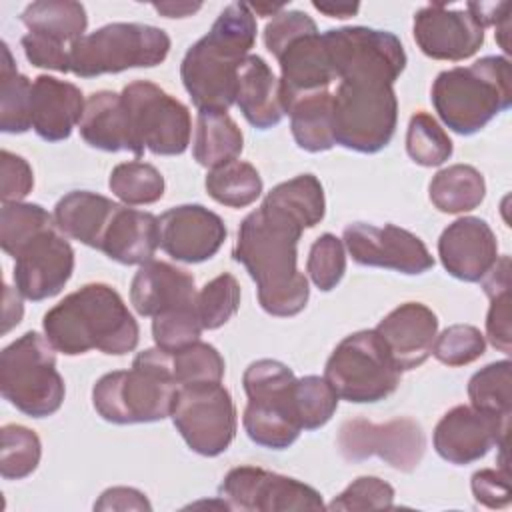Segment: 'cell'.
<instances>
[{
  "mask_svg": "<svg viewBox=\"0 0 512 512\" xmlns=\"http://www.w3.org/2000/svg\"><path fill=\"white\" fill-rule=\"evenodd\" d=\"M346 272V248L340 238L326 232L314 240L306 260V274L312 284L322 290L330 292L340 284Z\"/></svg>",
  "mask_w": 512,
  "mask_h": 512,
  "instance_id": "46",
  "label": "cell"
},
{
  "mask_svg": "<svg viewBox=\"0 0 512 512\" xmlns=\"http://www.w3.org/2000/svg\"><path fill=\"white\" fill-rule=\"evenodd\" d=\"M0 474L4 480H22L30 476L42 458V442L38 434L20 424L2 426Z\"/></svg>",
  "mask_w": 512,
  "mask_h": 512,
  "instance_id": "41",
  "label": "cell"
},
{
  "mask_svg": "<svg viewBox=\"0 0 512 512\" xmlns=\"http://www.w3.org/2000/svg\"><path fill=\"white\" fill-rule=\"evenodd\" d=\"M86 108L82 90L66 80L40 74L32 82V128L46 142L70 138Z\"/></svg>",
  "mask_w": 512,
  "mask_h": 512,
  "instance_id": "25",
  "label": "cell"
},
{
  "mask_svg": "<svg viewBox=\"0 0 512 512\" xmlns=\"http://www.w3.org/2000/svg\"><path fill=\"white\" fill-rule=\"evenodd\" d=\"M266 198L298 216L306 228L320 224L326 214L324 188L314 174H298L280 182L266 194Z\"/></svg>",
  "mask_w": 512,
  "mask_h": 512,
  "instance_id": "38",
  "label": "cell"
},
{
  "mask_svg": "<svg viewBox=\"0 0 512 512\" xmlns=\"http://www.w3.org/2000/svg\"><path fill=\"white\" fill-rule=\"evenodd\" d=\"M240 308V284L230 272H222L198 292L196 310L204 330L224 326Z\"/></svg>",
  "mask_w": 512,
  "mask_h": 512,
  "instance_id": "44",
  "label": "cell"
},
{
  "mask_svg": "<svg viewBox=\"0 0 512 512\" xmlns=\"http://www.w3.org/2000/svg\"><path fill=\"white\" fill-rule=\"evenodd\" d=\"M192 274L162 260L144 262L132 278L130 302L140 316H158L168 310L196 306Z\"/></svg>",
  "mask_w": 512,
  "mask_h": 512,
  "instance_id": "24",
  "label": "cell"
},
{
  "mask_svg": "<svg viewBox=\"0 0 512 512\" xmlns=\"http://www.w3.org/2000/svg\"><path fill=\"white\" fill-rule=\"evenodd\" d=\"M204 186L212 200L228 208H246L262 194V178L258 170L244 160H232L210 170Z\"/></svg>",
  "mask_w": 512,
  "mask_h": 512,
  "instance_id": "35",
  "label": "cell"
},
{
  "mask_svg": "<svg viewBox=\"0 0 512 512\" xmlns=\"http://www.w3.org/2000/svg\"><path fill=\"white\" fill-rule=\"evenodd\" d=\"M484 26L468 10H450L432 2L414 14L412 34L420 52L434 60L460 62L484 44Z\"/></svg>",
  "mask_w": 512,
  "mask_h": 512,
  "instance_id": "20",
  "label": "cell"
},
{
  "mask_svg": "<svg viewBox=\"0 0 512 512\" xmlns=\"http://www.w3.org/2000/svg\"><path fill=\"white\" fill-rule=\"evenodd\" d=\"M336 80L392 84L406 68L402 42L388 30L368 26L332 28L324 34Z\"/></svg>",
  "mask_w": 512,
  "mask_h": 512,
  "instance_id": "13",
  "label": "cell"
},
{
  "mask_svg": "<svg viewBox=\"0 0 512 512\" xmlns=\"http://www.w3.org/2000/svg\"><path fill=\"white\" fill-rule=\"evenodd\" d=\"M290 116V130L298 148L306 152H326L334 142L332 132V92H316L302 96L286 110Z\"/></svg>",
  "mask_w": 512,
  "mask_h": 512,
  "instance_id": "33",
  "label": "cell"
},
{
  "mask_svg": "<svg viewBox=\"0 0 512 512\" xmlns=\"http://www.w3.org/2000/svg\"><path fill=\"white\" fill-rule=\"evenodd\" d=\"M14 260L16 290L32 302L56 296L74 272V250L56 224L30 238Z\"/></svg>",
  "mask_w": 512,
  "mask_h": 512,
  "instance_id": "18",
  "label": "cell"
},
{
  "mask_svg": "<svg viewBox=\"0 0 512 512\" xmlns=\"http://www.w3.org/2000/svg\"><path fill=\"white\" fill-rule=\"evenodd\" d=\"M430 98L436 114L452 132L472 136L510 108V60L484 56L470 66L444 70L436 76Z\"/></svg>",
  "mask_w": 512,
  "mask_h": 512,
  "instance_id": "4",
  "label": "cell"
},
{
  "mask_svg": "<svg viewBox=\"0 0 512 512\" xmlns=\"http://www.w3.org/2000/svg\"><path fill=\"white\" fill-rule=\"evenodd\" d=\"M170 358L178 386L194 382H222L224 358L208 342L198 340L178 352H172Z\"/></svg>",
  "mask_w": 512,
  "mask_h": 512,
  "instance_id": "45",
  "label": "cell"
},
{
  "mask_svg": "<svg viewBox=\"0 0 512 512\" xmlns=\"http://www.w3.org/2000/svg\"><path fill=\"white\" fill-rule=\"evenodd\" d=\"M218 496L230 510L242 512H296V510H324L322 494L284 474H276L258 466L232 468L222 484Z\"/></svg>",
  "mask_w": 512,
  "mask_h": 512,
  "instance_id": "16",
  "label": "cell"
},
{
  "mask_svg": "<svg viewBox=\"0 0 512 512\" xmlns=\"http://www.w3.org/2000/svg\"><path fill=\"white\" fill-rule=\"evenodd\" d=\"M116 208L118 204L102 194L90 190H72L56 202L52 216L56 228L64 236L100 250L102 238Z\"/></svg>",
  "mask_w": 512,
  "mask_h": 512,
  "instance_id": "29",
  "label": "cell"
},
{
  "mask_svg": "<svg viewBox=\"0 0 512 512\" xmlns=\"http://www.w3.org/2000/svg\"><path fill=\"white\" fill-rule=\"evenodd\" d=\"M480 282L490 298L486 338L494 348L510 354V256H498L496 264Z\"/></svg>",
  "mask_w": 512,
  "mask_h": 512,
  "instance_id": "36",
  "label": "cell"
},
{
  "mask_svg": "<svg viewBox=\"0 0 512 512\" xmlns=\"http://www.w3.org/2000/svg\"><path fill=\"white\" fill-rule=\"evenodd\" d=\"M110 192L126 206L154 204L164 196V176L148 162H122L108 178Z\"/></svg>",
  "mask_w": 512,
  "mask_h": 512,
  "instance_id": "37",
  "label": "cell"
},
{
  "mask_svg": "<svg viewBox=\"0 0 512 512\" xmlns=\"http://www.w3.org/2000/svg\"><path fill=\"white\" fill-rule=\"evenodd\" d=\"M202 330L196 306L168 310L152 318V338L156 348L170 354L198 342Z\"/></svg>",
  "mask_w": 512,
  "mask_h": 512,
  "instance_id": "47",
  "label": "cell"
},
{
  "mask_svg": "<svg viewBox=\"0 0 512 512\" xmlns=\"http://www.w3.org/2000/svg\"><path fill=\"white\" fill-rule=\"evenodd\" d=\"M506 434L508 418L460 404L438 420L432 442L442 460L466 466L484 458L494 446H504Z\"/></svg>",
  "mask_w": 512,
  "mask_h": 512,
  "instance_id": "19",
  "label": "cell"
},
{
  "mask_svg": "<svg viewBox=\"0 0 512 512\" xmlns=\"http://www.w3.org/2000/svg\"><path fill=\"white\" fill-rule=\"evenodd\" d=\"M242 384L248 396L242 416L248 438L270 450L292 446L302 432L294 404V372L280 360L262 358L244 370Z\"/></svg>",
  "mask_w": 512,
  "mask_h": 512,
  "instance_id": "7",
  "label": "cell"
},
{
  "mask_svg": "<svg viewBox=\"0 0 512 512\" xmlns=\"http://www.w3.org/2000/svg\"><path fill=\"white\" fill-rule=\"evenodd\" d=\"M452 140L428 112H416L406 130V152L418 166L432 168L452 156Z\"/></svg>",
  "mask_w": 512,
  "mask_h": 512,
  "instance_id": "42",
  "label": "cell"
},
{
  "mask_svg": "<svg viewBox=\"0 0 512 512\" xmlns=\"http://www.w3.org/2000/svg\"><path fill=\"white\" fill-rule=\"evenodd\" d=\"M438 256L452 278L480 282L498 260V242L486 220L462 216L440 234Z\"/></svg>",
  "mask_w": 512,
  "mask_h": 512,
  "instance_id": "22",
  "label": "cell"
},
{
  "mask_svg": "<svg viewBox=\"0 0 512 512\" xmlns=\"http://www.w3.org/2000/svg\"><path fill=\"white\" fill-rule=\"evenodd\" d=\"M94 510H152L146 494L128 486H114L100 494Z\"/></svg>",
  "mask_w": 512,
  "mask_h": 512,
  "instance_id": "53",
  "label": "cell"
},
{
  "mask_svg": "<svg viewBox=\"0 0 512 512\" xmlns=\"http://www.w3.org/2000/svg\"><path fill=\"white\" fill-rule=\"evenodd\" d=\"M20 20L28 28V32L48 36L70 48L84 36L88 26L86 8L80 2L72 0L32 2L24 8Z\"/></svg>",
  "mask_w": 512,
  "mask_h": 512,
  "instance_id": "32",
  "label": "cell"
},
{
  "mask_svg": "<svg viewBox=\"0 0 512 512\" xmlns=\"http://www.w3.org/2000/svg\"><path fill=\"white\" fill-rule=\"evenodd\" d=\"M398 98L392 84L340 80L332 94L334 142L360 152L376 154L396 132Z\"/></svg>",
  "mask_w": 512,
  "mask_h": 512,
  "instance_id": "10",
  "label": "cell"
},
{
  "mask_svg": "<svg viewBox=\"0 0 512 512\" xmlns=\"http://www.w3.org/2000/svg\"><path fill=\"white\" fill-rule=\"evenodd\" d=\"M336 444L348 462L376 456L400 472H414L426 452V434L412 418H394L384 424L352 418L340 426Z\"/></svg>",
  "mask_w": 512,
  "mask_h": 512,
  "instance_id": "15",
  "label": "cell"
},
{
  "mask_svg": "<svg viewBox=\"0 0 512 512\" xmlns=\"http://www.w3.org/2000/svg\"><path fill=\"white\" fill-rule=\"evenodd\" d=\"M304 222L264 196L238 228L234 260L256 282L258 304L270 316H296L310 298L308 278L298 270V240Z\"/></svg>",
  "mask_w": 512,
  "mask_h": 512,
  "instance_id": "1",
  "label": "cell"
},
{
  "mask_svg": "<svg viewBox=\"0 0 512 512\" xmlns=\"http://www.w3.org/2000/svg\"><path fill=\"white\" fill-rule=\"evenodd\" d=\"M82 140L104 152H130L136 158L144 154L138 144L128 108L122 100V94L112 90H100L88 96L86 108L80 120Z\"/></svg>",
  "mask_w": 512,
  "mask_h": 512,
  "instance_id": "26",
  "label": "cell"
},
{
  "mask_svg": "<svg viewBox=\"0 0 512 512\" xmlns=\"http://www.w3.org/2000/svg\"><path fill=\"white\" fill-rule=\"evenodd\" d=\"M4 326L2 332H10L12 326H16L22 318V294L18 290H12L10 286H4Z\"/></svg>",
  "mask_w": 512,
  "mask_h": 512,
  "instance_id": "54",
  "label": "cell"
},
{
  "mask_svg": "<svg viewBox=\"0 0 512 512\" xmlns=\"http://www.w3.org/2000/svg\"><path fill=\"white\" fill-rule=\"evenodd\" d=\"M256 42L250 4H228L210 32L194 42L180 64V78L198 112H228L236 102L238 68Z\"/></svg>",
  "mask_w": 512,
  "mask_h": 512,
  "instance_id": "3",
  "label": "cell"
},
{
  "mask_svg": "<svg viewBox=\"0 0 512 512\" xmlns=\"http://www.w3.org/2000/svg\"><path fill=\"white\" fill-rule=\"evenodd\" d=\"M160 246L158 218L152 212L118 204L100 244L110 260L126 266H142L154 260Z\"/></svg>",
  "mask_w": 512,
  "mask_h": 512,
  "instance_id": "27",
  "label": "cell"
},
{
  "mask_svg": "<svg viewBox=\"0 0 512 512\" xmlns=\"http://www.w3.org/2000/svg\"><path fill=\"white\" fill-rule=\"evenodd\" d=\"M400 370L376 330H360L336 344L324 366V378L338 398L374 404L396 392Z\"/></svg>",
  "mask_w": 512,
  "mask_h": 512,
  "instance_id": "11",
  "label": "cell"
},
{
  "mask_svg": "<svg viewBox=\"0 0 512 512\" xmlns=\"http://www.w3.org/2000/svg\"><path fill=\"white\" fill-rule=\"evenodd\" d=\"M486 350L484 334L472 324H452L436 334L432 354L446 366H466L478 360Z\"/></svg>",
  "mask_w": 512,
  "mask_h": 512,
  "instance_id": "48",
  "label": "cell"
},
{
  "mask_svg": "<svg viewBox=\"0 0 512 512\" xmlns=\"http://www.w3.org/2000/svg\"><path fill=\"white\" fill-rule=\"evenodd\" d=\"M178 382L170 352H138L130 370L108 372L92 388V404L112 424H150L170 416Z\"/></svg>",
  "mask_w": 512,
  "mask_h": 512,
  "instance_id": "5",
  "label": "cell"
},
{
  "mask_svg": "<svg viewBox=\"0 0 512 512\" xmlns=\"http://www.w3.org/2000/svg\"><path fill=\"white\" fill-rule=\"evenodd\" d=\"M470 488L476 502L486 508H504L510 504V478L506 466H500V470L482 468L474 472Z\"/></svg>",
  "mask_w": 512,
  "mask_h": 512,
  "instance_id": "52",
  "label": "cell"
},
{
  "mask_svg": "<svg viewBox=\"0 0 512 512\" xmlns=\"http://www.w3.org/2000/svg\"><path fill=\"white\" fill-rule=\"evenodd\" d=\"M400 372L428 360L438 334L436 314L422 302H404L388 312L374 328Z\"/></svg>",
  "mask_w": 512,
  "mask_h": 512,
  "instance_id": "23",
  "label": "cell"
},
{
  "mask_svg": "<svg viewBox=\"0 0 512 512\" xmlns=\"http://www.w3.org/2000/svg\"><path fill=\"white\" fill-rule=\"evenodd\" d=\"M34 188V174L30 164L10 152H0V198L4 202H22Z\"/></svg>",
  "mask_w": 512,
  "mask_h": 512,
  "instance_id": "50",
  "label": "cell"
},
{
  "mask_svg": "<svg viewBox=\"0 0 512 512\" xmlns=\"http://www.w3.org/2000/svg\"><path fill=\"white\" fill-rule=\"evenodd\" d=\"M24 56L36 68L70 72V46L42 34L28 32L20 40Z\"/></svg>",
  "mask_w": 512,
  "mask_h": 512,
  "instance_id": "51",
  "label": "cell"
},
{
  "mask_svg": "<svg viewBox=\"0 0 512 512\" xmlns=\"http://www.w3.org/2000/svg\"><path fill=\"white\" fill-rule=\"evenodd\" d=\"M44 336L66 356L98 350L110 356L132 352L140 328L122 296L108 284H84L52 306L42 320Z\"/></svg>",
  "mask_w": 512,
  "mask_h": 512,
  "instance_id": "2",
  "label": "cell"
},
{
  "mask_svg": "<svg viewBox=\"0 0 512 512\" xmlns=\"http://www.w3.org/2000/svg\"><path fill=\"white\" fill-rule=\"evenodd\" d=\"M430 202L446 214H462L478 208L486 196L480 170L470 164H452L434 174L428 186Z\"/></svg>",
  "mask_w": 512,
  "mask_h": 512,
  "instance_id": "31",
  "label": "cell"
},
{
  "mask_svg": "<svg viewBox=\"0 0 512 512\" xmlns=\"http://www.w3.org/2000/svg\"><path fill=\"white\" fill-rule=\"evenodd\" d=\"M338 394L324 376L296 378L294 404L302 430L322 428L338 408Z\"/></svg>",
  "mask_w": 512,
  "mask_h": 512,
  "instance_id": "43",
  "label": "cell"
},
{
  "mask_svg": "<svg viewBox=\"0 0 512 512\" xmlns=\"http://www.w3.org/2000/svg\"><path fill=\"white\" fill-rule=\"evenodd\" d=\"M160 248L174 260L200 264L210 260L226 240L224 220L202 204H180L158 218Z\"/></svg>",
  "mask_w": 512,
  "mask_h": 512,
  "instance_id": "21",
  "label": "cell"
},
{
  "mask_svg": "<svg viewBox=\"0 0 512 512\" xmlns=\"http://www.w3.org/2000/svg\"><path fill=\"white\" fill-rule=\"evenodd\" d=\"M122 100L142 150H150L156 156H178L188 148L192 120L180 100L148 80L124 86Z\"/></svg>",
  "mask_w": 512,
  "mask_h": 512,
  "instance_id": "14",
  "label": "cell"
},
{
  "mask_svg": "<svg viewBox=\"0 0 512 512\" xmlns=\"http://www.w3.org/2000/svg\"><path fill=\"white\" fill-rule=\"evenodd\" d=\"M344 248L360 266L388 268L402 274H424L434 266V256L426 244L394 224L374 226L368 222H352L344 228Z\"/></svg>",
  "mask_w": 512,
  "mask_h": 512,
  "instance_id": "17",
  "label": "cell"
},
{
  "mask_svg": "<svg viewBox=\"0 0 512 512\" xmlns=\"http://www.w3.org/2000/svg\"><path fill=\"white\" fill-rule=\"evenodd\" d=\"M32 128V82L20 74L10 48L2 42L0 64V130L6 134H22Z\"/></svg>",
  "mask_w": 512,
  "mask_h": 512,
  "instance_id": "34",
  "label": "cell"
},
{
  "mask_svg": "<svg viewBox=\"0 0 512 512\" xmlns=\"http://www.w3.org/2000/svg\"><path fill=\"white\" fill-rule=\"evenodd\" d=\"M244 136L228 112H198L194 134V160L214 170L240 156Z\"/></svg>",
  "mask_w": 512,
  "mask_h": 512,
  "instance_id": "30",
  "label": "cell"
},
{
  "mask_svg": "<svg viewBox=\"0 0 512 512\" xmlns=\"http://www.w3.org/2000/svg\"><path fill=\"white\" fill-rule=\"evenodd\" d=\"M312 6L330 16V18H350L360 10V4H320V2H312Z\"/></svg>",
  "mask_w": 512,
  "mask_h": 512,
  "instance_id": "56",
  "label": "cell"
},
{
  "mask_svg": "<svg viewBox=\"0 0 512 512\" xmlns=\"http://www.w3.org/2000/svg\"><path fill=\"white\" fill-rule=\"evenodd\" d=\"M264 46L280 64L284 114L302 96L328 90L336 80L324 36L302 10H282L264 28Z\"/></svg>",
  "mask_w": 512,
  "mask_h": 512,
  "instance_id": "6",
  "label": "cell"
},
{
  "mask_svg": "<svg viewBox=\"0 0 512 512\" xmlns=\"http://www.w3.org/2000/svg\"><path fill=\"white\" fill-rule=\"evenodd\" d=\"M246 122L258 130H268L284 118L280 80L258 54H248L238 68L236 102Z\"/></svg>",
  "mask_w": 512,
  "mask_h": 512,
  "instance_id": "28",
  "label": "cell"
},
{
  "mask_svg": "<svg viewBox=\"0 0 512 512\" xmlns=\"http://www.w3.org/2000/svg\"><path fill=\"white\" fill-rule=\"evenodd\" d=\"M0 392L16 410L32 418H46L60 410L66 388L46 336L26 332L2 350Z\"/></svg>",
  "mask_w": 512,
  "mask_h": 512,
  "instance_id": "8",
  "label": "cell"
},
{
  "mask_svg": "<svg viewBox=\"0 0 512 512\" xmlns=\"http://www.w3.org/2000/svg\"><path fill=\"white\" fill-rule=\"evenodd\" d=\"M54 216L40 204L30 202H4L0 210V244L8 256L16 252L36 234L52 228Z\"/></svg>",
  "mask_w": 512,
  "mask_h": 512,
  "instance_id": "39",
  "label": "cell"
},
{
  "mask_svg": "<svg viewBox=\"0 0 512 512\" xmlns=\"http://www.w3.org/2000/svg\"><path fill=\"white\" fill-rule=\"evenodd\" d=\"M510 386H512V364L510 360H498L486 364L472 374L468 382L470 404L478 410L510 418Z\"/></svg>",
  "mask_w": 512,
  "mask_h": 512,
  "instance_id": "40",
  "label": "cell"
},
{
  "mask_svg": "<svg viewBox=\"0 0 512 512\" xmlns=\"http://www.w3.org/2000/svg\"><path fill=\"white\" fill-rule=\"evenodd\" d=\"M392 506L394 488L376 476L356 478L328 504L330 510H378Z\"/></svg>",
  "mask_w": 512,
  "mask_h": 512,
  "instance_id": "49",
  "label": "cell"
},
{
  "mask_svg": "<svg viewBox=\"0 0 512 512\" xmlns=\"http://www.w3.org/2000/svg\"><path fill=\"white\" fill-rule=\"evenodd\" d=\"M152 8L166 16V18H186L192 16L194 12H198L202 8L200 2L192 4V2H160V4H152Z\"/></svg>",
  "mask_w": 512,
  "mask_h": 512,
  "instance_id": "55",
  "label": "cell"
},
{
  "mask_svg": "<svg viewBox=\"0 0 512 512\" xmlns=\"http://www.w3.org/2000/svg\"><path fill=\"white\" fill-rule=\"evenodd\" d=\"M170 418L200 456H220L236 436V406L220 382H194L176 388Z\"/></svg>",
  "mask_w": 512,
  "mask_h": 512,
  "instance_id": "12",
  "label": "cell"
},
{
  "mask_svg": "<svg viewBox=\"0 0 512 512\" xmlns=\"http://www.w3.org/2000/svg\"><path fill=\"white\" fill-rule=\"evenodd\" d=\"M170 36L150 24L112 22L84 34L70 48V72L78 78L152 68L166 60Z\"/></svg>",
  "mask_w": 512,
  "mask_h": 512,
  "instance_id": "9",
  "label": "cell"
}]
</instances>
